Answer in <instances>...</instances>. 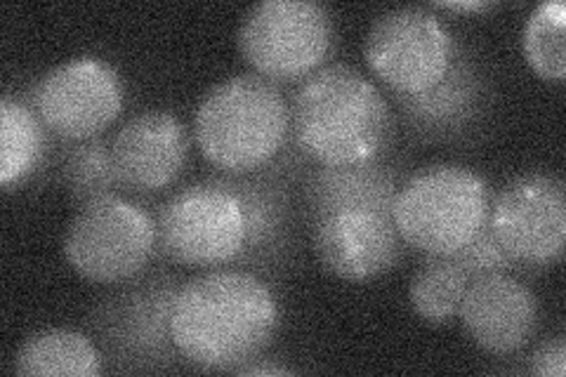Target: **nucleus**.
I'll use <instances>...</instances> for the list:
<instances>
[{
	"label": "nucleus",
	"mask_w": 566,
	"mask_h": 377,
	"mask_svg": "<svg viewBox=\"0 0 566 377\" xmlns=\"http://www.w3.org/2000/svg\"><path fill=\"white\" fill-rule=\"evenodd\" d=\"M470 281V274L451 255H428L409 283L411 310L432 326H447L458 318Z\"/></svg>",
	"instance_id": "412c9836"
},
{
	"label": "nucleus",
	"mask_w": 566,
	"mask_h": 377,
	"mask_svg": "<svg viewBox=\"0 0 566 377\" xmlns=\"http://www.w3.org/2000/svg\"><path fill=\"white\" fill-rule=\"evenodd\" d=\"M289 104L293 145L316 166L364 164L392 142L385 90L349 64L316 69L297 83Z\"/></svg>",
	"instance_id": "f03ea898"
},
{
	"label": "nucleus",
	"mask_w": 566,
	"mask_h": 377,
	"mask_svg": "<svg viewBox=\"0 0 566 377\" xmlns=\"http://www.w3.org/2000/svg\"><path fill=\"white\" fill-rule=\"evenodd\" d=\"M191 137L170 109H145L120 125L112 137V156L120 187L133 193L164 191L182 175Z\"/></svg>",
	"instance_id": "ddd939ff"
},
{
	"label": "nucleus",
	"mask_w": 566,
	"mask_h": 377,
	"mask_svg": "<svg viewBox=\"0 0 566 377\" xmlns=\"http://www.w3.org/2000/svg\"><path fill=\"white\" fill-rule=\"evenodd\" d=\"M522 52L541 78H566V6L562 0H543L528 12L522 27Z\"/></svg>",
	"instance_id": "4be33fe9"
},
{
	"label": "nucleus",
	"mask_w": 566,
	"mask_h": 377,
	"mask_svg": "<svg viewBox=\"0 0 566 377\" xmlns=\"http://www.w3.org/2000/svg\"><path fill=\"white\" fill-rule=\"evenodd\" d=\"M528 373L536 377H564L566 375V339L562 333L545 337L528 356Z\"/></svg>",
	"instance_id": "b1692460"
},
{
	"label": "nucleus",
	"mask_w": 566,
	"mask_h": 377,
	"mask_svg": "<svg viewBox=\"0 0 566 377\" xmlns=\"http://www.w3.org/2000/svg\"><path fill=\"white\" fill-rule=\"evenodd\" d=\"M312 250L328 274L364 283L392 272L406 243L392 218L374 210H345L312 224Z\"/></svg>",
	"instance_id": "f8f14e48"
},
{
	"label": "nucleus",
	"mask_w": 566,
	"mask_h": 377,
	"mask_svg": "<svg viewBox=\"0 0 566 377\" xmlns=\"http://www.w3.org/2000/svg\"><path fill=\"white\" fill-rule=\"evenodd\" d=\"M193 137L210 166L248 175L272 166L291 142V104L255 71L212 85L193 114Z\"/></svg>",
	"instance_id": "7ed1b4c3"
},
{
	"label": "nucleus",
	"mask_w": 566,
	"mask_h": 377,
	"mask_svg": "<svg viewBox=\"0 0 566 377\" xmlns=\"http://www.w3.org/2000/svg\"><path fill=\"white\" fill-rule=\"evenodd\" d=\"M281 323L270 283L245 269L224 266L182 281L170 331L185 364L232 373L274 343Z\"/></svg>",
	"instance_id": "f257e3e1"
},
{
	"label": "nucleus",
	"mask_w": 566,
	"mask_h": 377,
	"mask_svg": "<svg viewBox=\"0 0 566 377\" xmlns=\"http://www.w3.org/2000/svg\"><path fill=\"white\" fill-rule=\"evenodd\" d=\"M158 250L191 269H241L248 253V214L232 175L206 177L158 208Z\"/></svg>",
	"instance_id": "39448f33"
},
{
	"label": "nucleus",
	"mask_w": 566,
	"mask_h": 377,
	"mask_svg": "<svg viewBox=\"0 0 566 377\" xmlns=\"http://www.w3.org/2000/svg\"><path fill=\"white\" fill-rule=\"evenodd\" d=\"M491 189L470 166L434 164L397 191L392 220L406 245L424 255L458 253L489 220Z\"/></svg>",
	"instance_id": "20e7f679"
},
{
	"label": "nucleus",
	"mask_w": 566,
	"mask_h": 377,
	"mask_svg": "<svg viewBox=\"0 0 566 377\" xmlns=\"http://www.w3.org/2000/svg\"><path fill=\"white\" fill-rule=\"evenodd\" d=\"M104 354L95 339L71 328H45L29 335L12 356V373L43 377H97Z\"/></svg>",
	"instance_id": "a211bd4d"
},
{
	"label": "nucleus",
	"mask_w": 566,
	"mask_h": 377,
	"mask_svg": "<svg viewBox=\"0 0 566 377\" xmlns=\"http://www.w3.org/2000/svg\"><path fill=\"white\" fill-rule=\"evenodd\" d=\"M451 258L465 269L470 279L486 276V274H515L522 269L515 260H512L507 250L501 245V241L495 239V233H493L489 220Z\"/></svg>",
	"instance_id": "5701e85b"
},
{
	"label": "nucleus",
	"mask_w": 566,
	"mask_h": 377,
	"mask_svg": "<svg viewBox=\"0 0 566 377\" xmlns=\"http://www.w3.org/2000/svg\"><path fill=\"white\" fill-rule=\"evenodd\" d=\"M430 8L451 12H484L495 8V3H491V0H439V3H432Z\"/></svg>",
	"instance_id": "a878e982"
},
{
	"label": "nucleus",
	"mask_w": 566,
	"mask_h": 377,
	"mask_svg": "<svg viewBox=\"0 0 566 377\" xmlns=\"http://www.w3.org/2000/svg\"><path fill=\"white\" fill-rule=\"evenodd\" d=\"M489 224L520 266L543 269L564 253L566 189L553 172H524L493 196Z\"/></svg>",
	"instance_id": "9b49d317"
},
{
	"label": "nucleus",
	"mask_w": 566,
	"mask_h": 377,
	"mask_svg": "<svg viewBox=\"0 0 566 377\" xmlns=\"http://www.w3.org/2000/svg\"><path fill=\"white\" fill-rule=\"evenodd\" d=\"M248 214V253L241 269L279 272L293 253V212L289 179L264 168L248 175H232Z\"/></svg>",
	"instance_id": "f3484780"
},
{
	"label": "nucleus",
	"mask_w": 566,
	"mask_h": 377,
	"mask_svg": "<svg viewBox=\"0 0 566 377\" xmlns=\"http://www.w3.org/2000/svg\"><path fill=\"white\" fill-rule=\"evenodd\" d=\"M458 45L430 6H403L370 22L364 60L392 95H418L449 74Z\"/></svg>",
	"instance_id": "1a4fd4ad"
},
{
	"label": "nucleus",
	"mask_w": 566,
	"mask_h": 377,
	"mask_svg": "<svg viewBox=\"0 0 566 377\" xmlns=\"http://www.w3.org/2000/svg\"><path fill=\"white\" fill-rule=\"evenodd\" d=\"M333 14L316 0H260L237 29L241 57L274 83L303 81L333 48Z\"/></svg>",
	"instance_id": "6e6552de"
},
{
	"label": "nucleus",
	"mask_w": 566,
	"mask_h": 377,
	"mask_svg": "<svg viewBox=\"0 0 566 377\" xmlns=\"http://www.w3.org/2000/svg\"><path fill=\"white\" fill-rule=\"evenodd\" d=\"M406 128L422 139H455L472 133L486 116L491 85L480 60L458 45L449 74L418 95H392Z\"/></svg>",
	"instance_id": "4468645a"
},
{
	"label": "nucleus",
	"mask_w": 566,
	"mask_h": 377,
	"mask_svg": "<svg viewBox=\"0 0 566 377\" xmlns=\"http://www.w3.org/2000/svg\"><path fill=\"white\" fill-rule=\"evenodd\" d=\"M64 258L78 276L93 283H128L151 264L158 250L156 220L135 201L118 193L85 203L71 218Z\"/></svg>",
	"instance_id": "0eeeda50"
},
{
	"label": "nucleus",
	"mask_w": 566,
	"mask_h": 377,
	"mask_svg": "<svg viewBox=\"0 0 566 377\" xmlns=\"http://www.w3.org/2000/svg\"><path fill=\"white\" fill-rule=\"evenodd\" d=\"M48 128L31 97L0 100V187L10 191L41 168L48 154Z\"/></svg>",
	"instance_id": "6ab92c4d"
},
{
	"label": "nucleus",
	"mask_w": 566,
	"mask_h": 377,
	"mask_svg": "<svg viewBox=\"0 0 566 377\" xmlns=\"http://www.w3.org/2000/svg\"><path fill=\"white\" fill-rule=\"evenodd\" d=\"M234 375H295L293 368L276 364V362H264V358H255V362H248L232 370Z\"/></svg>",
	"instance_id": "393cba45"
},
{
	"label": "nucleus",
	"mask_w": 566,
	"mask_h": 377,
	"mask_svg": "<svg viewBox=\"0 0 566 377\" xmlns=\"http://www.w3.org/2000/svg\"><path fill=\"white\" fill-rule=\"evenodd\" d=\"M182 281L158 272L120 283V289L102 297L91 316V337L116 370H164L185 364L177 352L170 318L175 295Z\"/></svg>",
	"instance_id": "423d86ee"
},
{
	"label": "nucleus",
	"mask_w": 566,
	"mask_h": 377,
	"mask_svg": "<svg viewBox=\"0 0 566 377\" xmlns=\"http://www.w3.org/2000/svg\"><path fill=\"white\" fill-rule=\"evenodd\" d=\"M401 172L382 156L352 166H314L303 179V206L310 227L345 210H374L392 218Z\"/></svg>",
	"instance_id": "dca6fc26"
},
{
	"label": "nucleus",
	"mask_w": 566,
	"mask_h": 377,
	"mask_svg": "<svg viewBox=\"0 0 566 377\" xmlns=\"http://www.w3.org/2000/svg\"><path fill=\"white\" fill-rule=\"evenodd\" d=\"M472 345L491 356L522 352L538 331V297L515 274L470 281L458 312Z\"/></svg>",
	"instance_id": "2eb2a0df"
},
{
	"label": "nucleus",
	"mask_w": 566,
	"mask_h": 377,
	"mask_svg": "<svg viewBox=\"0 0 566 377\" xmlns=\"http://www.w3.org/2000/svg\"><path fill=\"white\" fill-rule=\"evenodd\" d=\"M60 179L66 196L78 208L118 193L123 187L114 166L112 137L97 135L91 139L62 142Z\"/></svg>",
	"instance_id": "aec40b11"
},
{
	"label": "nucleus",
	"mask_w": 566,
	"mask_h": 377,
	"mask_svg": "<svg viewBox=\"0 0 566 377\" xmlns=\"http://www.w3.org/2000/svg\"><path fill=\"white\" fill-rule=\"evenodd\" d=\"M123 100L120 74L95 55H78L48 69L31 90L35 112L62 142L102 135L120 116Z\"/></svg>",
	"instance_id": "9d476101"
}]
</instances>
